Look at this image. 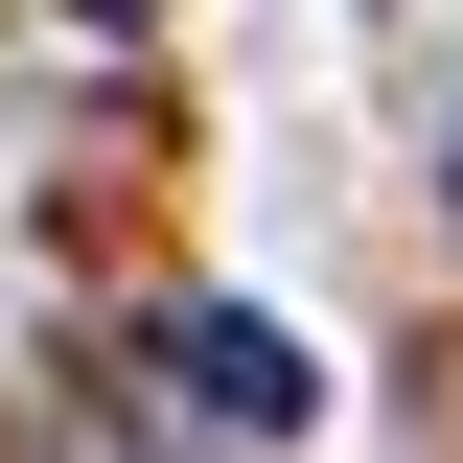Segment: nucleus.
Instances as JSON below:
<instances>
[{
  "instance_id": "f257e3e1",
  "label": "nucleus",
  "mask_w": 463,
  "mask_h": 463,
  "mask_svg": "<svg viewBox=\"0 0 463 463\" xmlns=\"http://www.w3.org/2000/svg\"><path fill=\"white\" fill-rule=\"evenodd\" d=\"M163 417H209V440H325V347L279 325V301H163Z\"/></svg>"
},
{
  "instance_id": "f03ea898",
  "label": "nucleus",
  "mask_w": 463,
  "mask_h": 463,
  "mask_svg": "<svg viewBox=\"0 0 463 463\" xmlns=\"http://www.w3.org/2000/svg\"><path fill=\"white\" fill-rule=\"evenodd\" d=\"M440 232H463V116H440Z\"/></svg>"
}]
</instances>
